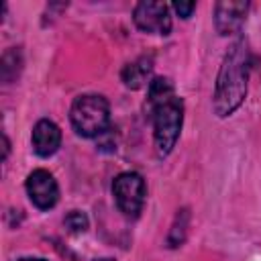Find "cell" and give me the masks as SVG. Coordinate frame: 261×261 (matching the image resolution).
Instances as JSON below:
<instances>
[{
    "label": "cell",
    "instance_id": "12",
    "mask_svg": "<svg viewBox=\"0 0 261 261\" xmlns=\"http://www.w3.org/2000/svg\"><path fill=\"white\" fill-rule=\"evenodd\" d=\"M188 224H190V210H188V208H181V210H177V214H175V220H173V224H171V230H169V237H167V243H169V247H179V245L186 241Z\"/></svg>",
    "mask_w": 261,
    "mask_h": 261
},
{
    "label": "cell",
    "instance_id": "3",
    "mask_svg": "<svg viewBox=\"0 0 261 261\" xmlns=\"http://www.w3.org/2000/svg\"><path fill=\"white\" fill-rule=\"evenodd\" d=\"M153 116V141H155V151L159 157H165L171 153L175 147L181 124H184V102L177 96H171L169 100L157 104L151 108Z\"/></svg>",
    "mask_w": 261,
    "mask_h": 261
},
{
    "label": "cell",
    "instance_id": "13",
    "mask_svg": "<svg viewBox=\"0 0 261 261\" xmlns=\"http://www.w3.org/2000/svg\"><path fill=\"white\" fill-rule=\"evenodd\" d=\"M63 224H65V228L69 232L80 234V232H86L88 230V224L90 222H88V216L82 210H69L65 214V218H63Z\"/></svg>",
    "mask_w": 261,
    "mask_h": 261
},
{
    "label": "cell",
    "instance_id": "14",
    "mask_svg": "<svg viewBox=\"0 0 261 261\" xmlns=\"http://www.w3.org/2000/svg\"><path fill=\"white\" fill-rule=\"evenodd\" d=\"M173 10H175L181 18H190L192 12L196 10V2H173Z\"/></svg>",
    "mask_w": 261,
    "mask_h": 261
},
{
    "label": "cell",
    "instance_id": "4",
    "mask_svg": "<svg viewBox=\"0 0 261 261\" xmlns=\"http://www.w3.org/2000/svg\"><path fill=\"white\" fill-rule=\"evenodd\" d=\"M112 194L124 216H139L145 204V179L137 171H122L112 181Z\"/></svg>",
    "mask_w": 261,
    "mask_h": 261
},
{
    "label": "cell",
    "instance_id": "10",
    "mask_svg": "<svg viewBox=\"0 0 261 261\" xmlns=\"http://www.w3.org/2000/svg\"><path fill=\"white\" fill-rule=\"evenodd\" d=\"M171 96H175L173 92V84L167 77H153L149 82V90H147V102L151 108H155L157 104L169 100Z\"/></svg>",
    "mask_w": 261,
    "mask_h": 261
},
{
    "label": "cell",
    "instance_id": "9",
    "mask_svg": "<svg viewBox=\"0 0 261 261\" xmlns=\"http://www.w3.org/2000/svg\"><path fill=\"white\" fill-rule=\"evenodd\" d=\"M151 71H153V55H141V57H137L135 61H130L122 67L120 80L126 88L139 90L145 84H149Z\"/></svg>",
    "mask_w": 261,
    "mask_h": 261
},
{
    "label": "cell",
    "instance_id": "2",
    "mask_svg": "<svg viewBox=\"0 0 261 261\" xmlns=\"http://www.w3.org/2000/svg\"><path fill=\"white\" fill-rule=\"evenodd\" d=\"M69 120L73 130L80 137L94 139L108 130L110 122V104L100 94L77 96L69 110Z\"/></svg>",
    "mask_w": 261,
    "mask_h": 261
},
{
    "label": "cell",
    "instance_id": "6",
    "mask_svg": "<svg viewBox=\"0 0 261 261\" xmlns=\"http://www.w3.org/2000/svg\"><path fill=\"white\" fill-rule=\"evenodd\" d=\"M27 194L29 200L39 208V210H49L57 204L59 200V186L55 177L47 169H35L27 177Z\"/></svg>",
    "mask_w": 261,
    "mask_h": 261
},
{
    "label": "cell",
    "instance_id": "17",
    "mask_svg": "<svg viewBox=\"0 0 261 261\" xmlns=\"http://www.w3.org/2000/svg\"><path fill=\"white\" fill-rule=\"evenodd\" d=\"M94 261H114V259H110V257H100V259H94Z\"/></svg>",
    "mask_w": 261,
    "mask_h": 261
},
{
    "label": "cell",
    "instance_id": "15",
    "mask_svg": "<svg viewBox=\"0 0 261 261\" xmlns=\"http://www.w3.org/2000/svg\"><path fill=\"white\" fill-rule=\"evenodd\" d=\"M2 139H4V155H2V159H6V157H8V149H10V143H8V139H6V135H4Z\"/></svg>",
    "mask_w": 261,
    "mask_h": 261
},
{
    "label": "cell",
    "instance_id": "5",
    "mask_svg": "<svg viewBox=\"0 0 261 261\" xmlns=\"http://www.w3.org/2000/svg\"><path fill=\"white\" fill-rule=\"evenodd\" d=\"M133 20L139 31L149 35H169L171 31L169 6L163 2H139L133 10Z\"/></svg>",
    "mask_w": 261,
    "mask_h": 261
},
{
    "label": "cell",
    "instance_id": "11",
    "mask_svg": "<svg viewBox=\"0 0 261 261\" xmlns=\"http://www.w3.org/2000/svg\"><path fill=\"white\" fill-rule=\"evenodd\" d=\"M22 67V55L16 47H10L4 55H2V63H0V75L4 84H10L14 77H18V71Z\"/></svg>",
    "mask_w": 261,
    "mask_h": 261
},
{
    "label": "cell",
    "instance_id": "7",
    "mask_svg": "<svg viewBox=\"0 0 261 261\" xmlns=\"http://www.w3.org/2000/svg\"><path fill=\"white\" fill-rule=\"evenodd\" d=\"M247 12H249V2L247 0L216 2V6H214V27H216L218 35L226 37V35L239 33L241 27L245 24Z\"/></svg>",
    "mask_w": 261,
    "mask_h": 261
},
{
    "label": "cell",
    "instance_id": "1",
    "mask_svg": "<svg viewBox=\"0 0 261 261\" xmlns=\"http://www.w3.org/2000/svg\"><path fill=\"white\" fill-rule=\"evenodd\" d=\"M251 71V51L245 39H239L226 51L216 75L214 112L220 118L230 116L247 98V82Z\"/></svg>",
    "mask_w": 261,
    "mask_h": 261
},
{
    "label": "cell",
    "instance_id": "8",
    "mask_svg": "<svg viewBox=\"0 0 261 261\" xmlns=\"http://www.w3.org/2000/svg\"><path fill=\"white\" fill-rule=\"evenodd\" d=\"M31 141H33V149L39 157H51L61 145V130L53 120L41 118L33 126Z\"/></svg>",
    "mask_w": 261,
    "mask_h": 261
},
{
    "label": "cell",
    "instance_id": "16",
    "mask_svg": "<svg viewBox=\"0 0 261 261\" xmlns=\"http://www.w3.org/2000/svg\"><path fill=\"white\" fill-rule=\"evenodd\" d=\"M18 261H47V259H41V257H22Z\"/></svg>",
    "mask_w": 261,
    "mask_h": 261
}]
</instances>
